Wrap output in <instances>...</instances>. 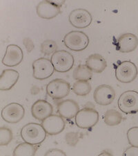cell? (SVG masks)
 Masks as SVG:
<instances>
[{
  "instance_id": "obj_1",
  "label": "cell",
  "mask_w": 138,
  "mask_h": 156,
  "mask_svg": "<svg viewBox=\"0 0 138 156\" xmlns=\"http://www.w3.org/2000/svg\"><path fill=\"white\" fill-rule=\"evenodd\" d=\"M20 135L24 142L35 146L43 142L47 133L42 124L32 122L22 127Z\"/></svg>"
},
{
  "instance_id": "obj_2",
  "label": "cell",
  "mask_w": 138,
  "mask_h": 156,
  "mask_svg": "<svg viewBox=\"0 0 138 156\" xmlns=\"http://www.w3.org/2000/svg\"><path fill=\"white\" fill-rule=\"evenodd\" d=\"M64 43L68 49L74 51H82L89 44V37L84 32L72 31L64 37Z\"/></svg>"
},
{
  "instance_id": "obj_3",
  "label": "cell",
  "mask_w": 138,
  "mask_h": 156,
  "mask_svg": "<svg viewBox=\"0 0 138 156\" xmlns=\"http://www.w3.org/2000/svg\"><path fill=\"white\" fill-rule=\"evenodd\" d=\"M51 60L55 71L60 73L70 71L75 62L73 56L65 50H58L55 52L52 55Z\"/></svg>"
},
{
  "instance_id": "obj_4",
  "label": "cell",
  "mask_w": 138,
  "mask_h": 156,
  "mask_svg": "<svg viewBox=\"0 0 138 156\" xmlns=\"http://www.w3.org/2000/svg\"><path fill=\"white\" fill-rule=\"evenodd\" d=\"M98 121V112L91 108H84L79 110L75 117V124L82 129L93 128L97 124Z\"/></svg>"
},
{
  "instance_id": "obj_5",
  "label": "cell",
  "mask_w": 138,
  "mask_h": 156,
  "mask_svg": "<svg viewBox=\"0 0 138 156\" xmlns=\"http://www.w3.org/2000/svg\"><path fill=\"white\" fill-rule=\"evenodd\" d=\"M115 77L123 83H129L136 79L138 74L137 67L129 60L122 61L115 67Z\"/></svg>"
},
{
  "instance_id": "obj_6",
  "label": "cell",
  "mask_w": 138,
  "mask_h": 156,
  "mask_svg": "<svg viewBox=\"0 0 138 156\" xmlns=\"http://www.w3.org/2000/svg\"><path fill=\"white\" fill-rule=\"evenodd\" d=\"M117 105L120 111L125 114H135L138 112V92L128 90L120 95Z\"/></svg>"
},
{
  "instance_id": "obj_7",
  "label": "cell",
  "mask_w": 138,
  "mask_h": 156,
  "mask_svg": "<svg viewBox=\"0 0 138 156\" xmlns=\"http://www.w3.org/2000/svg\"><path fill=\"white\" fill-rule=\"evenodd\" d=\"M71 92V85L66 80L56 79L51 80L46 85V93L50 97L54 99H64Z\"/></svg>"
},
{
  "instance_id": "obj_8",
  "label": "cell",
  "mask_w": 138,
  "mask_h": 156,
  "mask_svg": "<svg viewBox=\"0 0 138 156\" xmlns=\"http://www.w3.org/2000/svg\"><path fill=\"white\" fill-rule=\"evenodd\" d=\"M32 76L37 80H45L53 74L55 69L51 60L46 58H39L32 62Z\"/></svg>"
},
{
  "instance_id": "obj_9",
  "label": "cell",
  "mask_w": 138,
  "mask_h": 156,
  "mask_svg": "<svg viewBox=\"0 0 138 156\" xmlns=\"http://www.w3.org/2000/svg\"><path fill=\"white\" fill-rule=\"evenodd\" d=\"M25 109L18 103H11L2 110L1 116L5 122L9 124H17L23 119Z\"/></svg>"
},
{
  "instance_id": "obj_10",
  "label": "cell",
  "mask_w": 138,
  "mask_h": 156,
  "mask_svg": "<svg viewBox=\"0 0 138 156\" xmlns=\"http://www.w3.org/2000/svg\"><path fill=\"white\" fill-rule=\"evenodd\" d=\"M70 23L75 28L84 29L92 23L91 14L86 9H77L70 12L69 16Z\"/></svg>"
},
{
  "instance_id": "obj_11",
  "label": "cell",
  "mask_w": 138,
  "mask_h": 156,
  "mask_svg": "<svg viewBox=\"0 0 138 156\" xmlns=\"http://www.w3.org/2000/svg\"><path fill=\"white\" fill-rule=\"evenodd\" d=\"M95 101L102 106L112 104L115 98V91L113 87L106 84H102L95 88L93 93Z\"/></svg>"
},
{
  "instance_id": "obj_12",
  "label": "cell",
  "mask_w": 138,
  "mask_h": 156,
  "mask_svg": "<svg viewBox=\"0 0 138 156\" xmlns=\"http://www.w3.org/2000/svg\"><path fill=\"white\" fill-rule=\"evenodd\" d=\"M24 53L22 48L17 44L7 46L4 56L2 58V64L7 67H15L22 62Z\"/></svg>"
},
{
  "instance_id": "obj_13",
  "label": "cell",
  "mask_w": 138,
  "mask_h": 156,
  "mask_svg": "<svg viewBox=\"0 0 138 156\" xmlns=\"http://www.w3.org/2000/svg\"><path fill=\"white\" fill-rule=\"evenodd\" d=\"M42 126L48 135H56L64 130L65 122L59 115H52L42 121Z\"/></svg>"
},
{
  "instance_id": "obj_14",
  "label": "cell",
  "mask_w": 138,
  "mask_h": 156,
  "mask_svg": "<svg viewBox=\"0 0 138 156\" xmlns=\"http://www.w3.org/2000/svg\"><path fill=\"white\" fill-rule=\"evenodd\" d=\"M60 6L55 4L53 1L40 2L36 6L37 16L42 19L51 20L60 13Z\"/></svg>"
},
{
  "instance_id": "obj_15",
  "label": "cell",
  "mask_w": 138,
  "mask_h": 156,
  "mask_svg": "<svg viewBox=\"0 0 138 156\" xmlns=\"http://www.w3.org/2000/svg\"><path fill=\"white\" fill-rule=\"evenodd\" d=\"M53 107L47 101L39 99L32 104L31 107V114L35 119L43 121L52 115Z\"/></svg>"
},
{
  "instance_id": "obj_16",
  "label": "cell",
  "mask_w": 138,
  "mask_h": 156,
  "mask_svg": "<svg viewBox=\"0 0 138 156\" xmlns=\"http://www.w3.org/2000/svg\"><path fill=\"white\" fill-rule=\"evenodd\" d=\"M138 46V38L135 34L126 33L120 36L117 40V50L121 53L135 51Z\"/></svg>"
},
{
  "instance_id": "obj_17",
  "label": "cell",
  "mask_w": 138,
  "mask_h": 156,
  "mask_svg": "<svg viewBox=\"0 0 138 156\" xmlns=\"http://www.w3.org/2000/svg\"><path fill=\"white\" fill-rule=\"evenodd\" d=\"M79 110L78 104L72 99L62 101L57 105V112L63 119H72L76 117Z\"/></svg>"
},
{
  "instance_id": "obj_18",
  "label": "cell",
  "mask_w": 138,
  "mask_h": 156,
  "mask_svg": "<svg viewBox=\"0 0 138 156\" xmlns=\"http://www.w3.org/2000/svg\"><path fill=\"white\" fill-rule=\"evenodd\" d=\"M19 78V73L12 69H4L0 76V90L7 91L13 87Z\"/></svg>"
},
{
  "instance_id": "obj_19",
  "label": "cell",
  "mask_w": 138,
  "mask_h": 156,
  "mask_svg": "<svg viewBox=\"0 0 138 156\" xmlns=\"http://www.w3.org/2000/svg\"><path fill=\"white\" fill-rule=\"evenodd\" d=\"M86 65L93 72L102 73L107 67V62L104 58L99 54L90 55L86 60Z\"/></svg>"
},
{
  "instance_id": "obj_20",
  "label": "cell",
  "mask_w": 138,
  "mask_h": 156,
  "mask_svg": "<svg viewBox=\"0 0 138 156\" xmlns=\"http://www.w3.org/2000/svg\"><path fill=\"white\" fill-rule=\"evenodd\" d=\"M37 148L34 145L26 142L20 143L15 148L12 156H35Z\"/></svg>"
},
{
  "instance_id": "obj_21",
  "label": "cell",
  "mask_w": 138,
  "mask_h": 156,
  "mask_svg": "<svg viewBox=\"0 0 138 156\" xmlns=\"http://www.w3.org/2000/svg\"><path fill=\"white\" fill-rule=\"evenodd\" d=\"M122 115L119 111L115 109H110L104 113V122L109 126H115L122 122Z\"/></svg>"
},
{
  "instance_id": "obj_22",
  "label": "cell",
  "mask_w": 138,
  "mask_h": 156,
  "mask_svg": "<svg viewBox=\"0 0 138 156\" xmlns=\"http://www.w3.org/2000/svg\"><path fill=\"white\" fill-rule=\"evenodd\" d=\"M74 79L77 80H90L93 77V72L86 65H79L74 69L72 74Z\"/></svg>"
},
{
  "instance_id": "obj_23",
  "label": "cell",
  "mask_w": 138,
  "mask_h": 156,
  "mask_svg": "<svg viewBox=\"0 0 138 156\" xmlns=\"http://www.w3.org/2000/svg\"><path fill=\"white\" fill-rule=\"evenodd\" d=\"M92 87L89 81L86 80H77L72 87V90L78 96H86L91 91Z\"/></svg>"
},
{
  "instance_id": "obj_24",
  "label": "cell",
  "mask_w": 138,
  "mask_h": 156,
  "mask_svg": "<svg viewBox=\"0 0 138 156\" xmlns=\"http://www.w3.org/2000/svg\"><path fill=\"white\" fill-rule=\"evenodd\" d=\"M57 49V45L54 40H46L41 44V52L46 56L53 54Z\"/></svg>"
},
{
  "instance_id": "obj_25",
  "label": "cell",
  "mask_w": 138,
  "mask_h": 156,
  "mask_svg": "<svg viewBox=\"0 0 138 156\" xmlns=\"http://www.w3.org/2000/svg\"><path fill=\"white\" fill-rule=\"evenodd\" d=\"M13 137L12 130L8 128H0V145L2 147L8 145Z\"/></svg>"
},
{
  "instance_id": "obj_26",
  "label": "cell",
  "mask_w": 138,
  "mask_h": 156,
  "mask_svg": "<svg viewBox=\"0 0 138 156\" xmlns=\"http://www.w3.org/2000/svg\"><path fill=\"white\" fill-rule=\"evenodd\" d=\"M127 139L130 145L138 147V127L129 128L127 131Z\"/></svg>"
},
{
  "instance_id": "obj_27",
  "label": "cell",
  "mask_w": 138,
  "mask_h": 156,
  "mask_svg": "<svg viewBox=\"0 0 138 156\" xmlns=\"http://www.w3.org/2000/svg\"><path fill=\"white\" fill-rule=\"evenodd\" d=\"M79 139V133L77 132H69L65 135V141L66 144L71 147H75Z\"/></svg>"
},
{
  "instance_id": "obj_28",
  "label": "cell",
  "mask_w": 138,
  "mask_h": 156,
  "mask_svg": "<svg viewBox=\"0 0 138 156\" xmlns=\"http://www.w3.org/2000/svg\"><path fill=\"white\" fill-rule=\"evenodd\" d=\"M44 156H67L64 151L59 148H51L45 153Z\"/></svg>"
},
{
  "instance_id": "obj_29",
  "label": "cell",
  "mask_w": 138,
  "mask_h": 156,
  "mask_svg": "<svg viewBox=\"0 0 138 156\" xmlns=\"http://www.w3.org/2000/svg\"><path fill=\"white\" fill-rule=\"evenodd\" d=\"M122 156H138V147H129L123 153Z\"/></svg>"
},
{
  "instance_id": "obj_30",
  "label": "cell",
  "mask_w": 138,
  "mask_h": 156,
  "mask_svg": "<svg viewBox=\"0 0 138 156\" xmlns=\"http://www.w3.org/2000/svg\"><path fill=\"white\" fill-rule=\"evenodd\" d=\"M23 43L24 44L25 47L27 51L30 53L34 49V43L32 42V40L30 38V37H26L23 40Z\"/></svg>"
},
{
  "instance_id": "obj_31",
  "label": "cell",
  "mask_w": 138,
  "mask_h": 156,
  "mask_svg": "<svg viewBox=\"0 0 138 156\" xmlns=\"http://www.w3.org/2000/svg\"><path fill=\"white\" fill-rule=\"evenodd\" d=\"M97 156H113V155L111 153H109V152L104 151V152H102V153H100V154L98 155Z\"/></svg>"
},
{
  "instance_id": "obj_32",
  "label": "cell",
  "mask_w": 138,
  "mask_h": 156,
  "mask_svg": "<svg viewBox=\"0 0 138 156\" xmlns=\"http://www.w3.org/2000/svg\"><path fill=\"white\" fill-rule=\"evenodd\" d=\"M31 92L35 91L34 94H37V93L39 92V87H36V86H34V87H32V89H31ZM34 94H33V95H34Z\"/></svg>"
},
{
  "instance_id": "obj_33",
  "label": "cell",
  "mask_w": 138,
  "mask_h": 156,
  "mask_svg": "<svg viewBox=\"0 0 138 156\" xmlns=\"http://www.w3.org/2000/svg\"><path fill=\"white\" fill-rule=\"evenodd\" d=\"M6 156H9V155H6Z\"/></svg>"
}]
</instances>
